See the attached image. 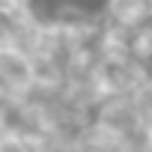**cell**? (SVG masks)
Here are the masks:
<instances>
[{
    "label": "cell",
    "mask_w": 152,
    "mask_h": 152,
    "mask_svg": "<svg viewBox=\"0 0 152 152\" xmlns=\"http://www.w3.org/2000/svg\"><path fill=\"white\" fill-rule=\"evenodd\" d=\"M0 152H30V146H27V140H24L18 131H12L9 137L0 140Z\"/></svg>",
    "instance_id": "obj_3"
},
{
    "label": "cell",
    "mask_w": 152,
    "mask_h": 152,
    "mask_svg": "<svg viewBox=\"0 0 152 152\" xmlns=\"http://www.w3.org/2000/svg\"><path fill=\"white\" fill-rule=\"evenodd\" d=\"M18 48V21L15 15H0V51Z\"/></svg>",
    "instance_id": "obj_2"
},
{
    "label": "cell",
    "mask_w": 152,
    "mask_h": 152,
    "mask_svg": "<svg viewBox=\"0 0 152 152\" xmlns=\"http://www.w3.org/2000/svg\"><path fill=\"white\" fill-rule=\"evenodd\" d=\"M24 9H33V0H0V15H18Z\"/></svg>",
    "instance_id": "obj_4"
},
{
    "label": "cell",
    "mask_w": 152,
    "mask_h": 152,
    "mask_svg": "<svg viewBox=\"0 0 152 152\" xmlns=\"http://www.w3.org/2000/svg\"><path fill=\"white\" fill-rule=\"evenodd\" d=\"M9 134H12V125H9V119H6V113L0 110V140H3V137H9Z\"/></svg>",
    "instance_id": "obj_5"
},
{
    "label": "cell",
    "mask_w": 152,
    "mask_h": 152,
    "mask_svg": "<svg viewBox=\"0 0 152 152\" xmlns=\"http://www.w3.org/2000/svg\"><path fill=\"white\" fill-rule=\"evenodd\" d=\"M143 93L152 99V75H149V78H146V87H143Z\"/></svg>",
    "instance_id": "obj_6"
},
{
    "label": "cell",
    "mask_w": 152,
    "mask_h": 152,
    "mask_svg": "<svg viewBox=\"0 0 152 152\" xmlns=\"http://www.w3.org/2000/svg\"><path fill=\"white\" fill-rule=\"evenodd\" d=\"M6 104H9V102H6V99H3V96H0V110H3V107H6Z\"/></svg>",
    "instance_id": "obj_7"
},
{
    "label": "cell",
    "mask_w": 152,
    "mask_h": 152,
    "mask_svg": "<svg viewBox=\"0 0 152 152\" xmlns=\"http://www.w3.org/2000/svg\"><path fill=\"white\" fill-rule=\"evenodd\" d=\"M149 18V0H104V21L140 27Z\"/></svg>",
    "instance_id": "obj_1"
},
{
    "label": "cell",
    "mask_w": 152,
    "mask_h": 152,
    "mask_svg": "<svg viewBox=\"0 0 152 152\" xmlns=\"http://www.w3.org/2000/svg\"><path fill=\"white\" fill-rule=\"evenodd\" d=\"M149 15H152V0H149Z\"/></svg>",
    "instance_id": "obj_8"
}]
</instances>
